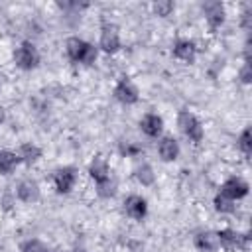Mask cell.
Masks as SVG:
<instances>
[{
	"label": "cell",
	"instance_id": "1",
	"mask_svg": "<svg viewBox=\"0 0 252 252\" xmlns=\"http://www.w3.org/2000/svg\"><path fill=\"white\" fill-rule=\"evenodd\" d=\"M67 55H69L73 61L91 65V63L96 59V49H94L91 43H87V41H83V39H79V37H71V39L67 41Z\"/></svg>",
	"mask_w": 252,
	"mask_h": 252
},
{
	"label": "cell",
	"instance_id": "2",
	"mask_svg": "<svg viewBox=\"0 0 252 252\" xmlns=\"http://www.w3.org/2000/svg\"><path fill=\"white\" fill-rule=\"evenodd\" d=\"M14 59H16V65H18V67H22V69H33V67L37 65V61H39V55H37L35 47H33L30 41H24V43L16 49Z\"/></svg>",
	"mask_w": 252,
	"mask_h": 252
},
{
	"label": "cell",
	"instance_id": "3",
	"mask_svg": "<svg viewBox=\"0 0 252 252\" xmlns=\"http://www.w3.org/2000/svg\"><path fill=\"white\" fill-rule=\"evenodd\" d=\"M179 128H181V132L185 134V136H189L191 140H195V142H201V138H203V128H201V124L197 122V118L191 114V112H187V110H183V112H179Z\"/></svg>",
	"mask_w": 252,
	"mask_h": 252
},
{
	"label": "cell",
	"instance_id": "4",
	"mask_svg": "<svg viewBox=\"0 0 252 252\" xmlns=\"http://www.w3.org/2000/svg\"><path fill=\"white\" fill-rule=\"evenodd\" d=\"M248 193V185L242 181V179H236V177H232V179H228L224 185H222V189H220V195H224L226 199H240V197H244Z\"/></svg>",
	"mask_w": 252,
	"mask_h": 252
},
{
	"label": "cell",
	"instance_id": "5",
	"mask_svg": "<svg viewBox=\"0 0 252 252\" xmlns=\"http://www.w3.org/2000/svg\"><path fill=\"white\" fill-rule=\"evenodd\" d=\"M114 94H116L118 100H122V102H126V104H132V102L138 100V91H136V87H134L128 79H122V81L116 85Z\"/></svg>",
	"mask_w": 252,
	"mask_h": 252
},
{
	"label": "cell",
	"instance_id": "6",
	"mask_svg": "<svg viewBox=\"0 0 252 252\" xmlns=\"http://www.w3.org/2000/svg\"><path fill=\"white\" fill-rule=\"evenodd\" d=\"M217 240H219V244H222L224 248H240V246L246 244L248 236L238 234V232H234V230H220V232L217 234Z\"/></svg>",
	"mask_w": 252,
	"mask_h": 252
},
{
	"label": "cell",
	"instance_id": "7",
	"mask_svg": "<svg viewBox=\"0 0 252 252\" xmlns=\"http://www.w3.org/2000/svg\"><path fill=\"white\" fill-rule=\"evenodd\" d=\"M118 45H120V41H118V32H116V28L106 24V26L102 28V35H100V47H102L104 51L112 53V51H116V49H118Z\"/></svg>",
	"mask_w": 252,
	"mask_h": 252
},
{
	"label": "cell",
	"instance_id": "8",
	"mask_svg": "<svg viewBox=\"0 0 252 252\" xmlns=\"http://www.w3.org/2000/svg\"><path fill=\"white\" fill-rule=\"evenodd\" d=\"M53 179H55V187H57L59 193H69L73 183H75V171L71 167H63L55 173Z\"/></svg>",
	"mask_w": 252,
	"mask_h": 252
},
{
	"label": "cell",
	"instance_id": "9",
	"mask_svg": "<svg viewBox=\"0 0 252 252\" xmlns=\"http://www.w3.org/2000/svg\"><path fill=\"white\" fill-rule=\"evenodd\" d=\"M203 10H205V16H207L211 28H217V26L222 22L224 10H222L220 2H205V4H203Z\"/></svg>",
	"mask_w": 252,
	"mask_h": 252
},
{
	"label": "cell",
	"instance_id": "10",
	"mask_svg": "<svg viewBox=\"0 0 252 252\" xmlns=\"http://www.w3.org/2000/svg\"><path fill=\"white\" fill-rule=\"evenodd\" d=\"M124 207H126V213L132 219H142L146 215V201L142 197H136V195L128 197L126 203H124Z\"/></svg>",
	"mask_w": 252,
	"mask_h": 252
},
{
	"label": "cell",
	"instance_id": "11",
	"mask_svg": "<svg viewBox=\"0 0 252 252\" xmlns=\"http://www.w3.org/2000/svg\"><path fill=\"white\" fill-rule=\"evenodd\" d=\"M18 197H20L22 201H26V203L37 201L39 189H37V185H35L33 181H24V183H20V187H18Z\"/></svg>",
	"mask_w": 252,
	"mask_h": 252
},
{
	"label": "cell",
	"instance_id": "12",
	"mask_svg": "<svg viewBox=\"0 0 252 252\" xmlns=\"http://www.w3.org/2000/svg\"><path fill=\"white\" fill-rule=\"evenodd\" d=\"M173 55L177 59H183V61H193L195 57V45L191 41H177L175 47H173Z\"/></svg>",
	"mask_w": 252,
	"mask_h": 252
},
{
	"label": "cell",
	"instance_id": "13",
	"mask_svg": "<svg viewBox=\"0 0 252 252\" xmlns=\"http://www.w3.org/2000/svg\"><path fill=\"white\" fill-rule=\"evenodd\" d=\"M177 154H179V148H177V142L173 138H163L159 142V156L163 159H167V161L169 159H175Z\"/></svg>",
	"mask_w": 252,
	"mask_h": 252
},
{
	"label": "cell",
	"instance_id": "14",
	"mask_svg": "<svg viewBox=\"0 0 252 252\" xmlns=\"http://www.w3.org/2000/svg\"><path fill=\"white\" fill-rule=\"evenodd\" d=\"M142 130H144L148 136H158V134L161 132V118L156 116V114L144 116V120H142Z\"/></svg>",
	"mask_w": 252,
	"mask_h": 252
},
{
	"label": "cell",
	"instance_id": "15",
	"mask_svg": "<svg viewBox=\"0 0 252 252\" xmlns=\"http://www.w3.org/2000/svg\"><path fill=\"white\" fill-rule=\"evenodd\" d=\"M91 175L96 183H100L108 177V167H106V161L102 158H94V161L91 163Z\"/></svg>",
	"mask_w": 252,
	"mask_h": 252
},
{
	"label": "cell",
	"instance_id": "16",
	"mask_svg": "<svg viewBox=\"0 0 252 252\" xmlns=\"http://www.w3.org/2000/svg\"><path fill=\"white\" fill-rule=\"evenodd\" d=\"M195 244H197L201 250L211 252V250H215V248H217L219 240H217V234H211V232H201V234H197Z\"/></svg>",
	"mask_w": 252,
	"mask_h": 252
},
{
	"label": "cell",
	"instance_id": "17",
	"mask_svg": "<svg viewBox=\"0 0 252 252\" xmlns=\"http://www.w3.org/2000/svg\"><path fill=\"white\" fill-rule=\"evenodd\" d=\"M20 161V156L12 154V152H6V150H0V171L2 173H10L16 163Z\"/></svg>",
	"mask_w": 252,
	"mask_h": 252
},
{
	"label": "cell",
	"instance_id": "18",
	"mask_svg": "<svg viewBox=\"0 0 252 252\" xmlns=\"http://www.w3.org/2000/svg\"><path fill=\"white\" fill-rule=\"evenodd\" d=\"M20 158H22L24 161L32 163V161H35V159L39 158V150H37L35 146H32V144H24L22 150H20Z\"/></svg>",
	"mask_w": 252,
	"mask_h": 252
},
{
	"label": "cell",
	"instance_id": "19",
	"mask_svg": "<svg viewBox=\"0 0 252 252\" xmlns=\"http://www.w3.org/2000/svg\"><path fill=\"white\" fill-rule=\"evenodd\" d=\"M114 191H116V183H114L110 177H106L104 181L98 183V195H100V197H112Z\"/></svg>",
	"mask_w": 252,
	"mask_h": 252
},
{
	"label": "cell",
	"instance_id": "20",
	"mask_svg": "<svg viewBox=\"0 0 252 252\" xmlns=\"http://www.w3.org/2000/svg\"><path fill=\"white\" fill-rule=\"evenodd\" d=\"M215 207H217V211H220V213H232V211H234L232 201L226 199L224 195H219V197L215 199Z\"/></svg>",
	"mask_w": 252,
	"mask_h": 252
},
{
	"label": "cell",
	"instance_id": "21",
	"mask_svg": "<svg viewBox=\"0 0 252 252\" xmlns=\"http://www.w3.org/2000/svg\"><path fill=\"white\" fill-rule=\"evenodd\" d=\"M136 177L144 183V185H150L154 181V173H152V167L150 165H142L138 171H136Z\"/></svg>",
	"mask_w": 252,
	"mask_h": 252
},
{
	"label": "cell",
	"instance_id": "22",
	"mask_svg": "<svg viewBox=\"0 0 252 252\" xmlns=\"http://www.w3.org/2000/svg\"><path fill=\"white\" fill-rule=\"evenodd\" d=\"M154 10L158 12V16H167V14L173 10V4L167 2V0H161V2H156V4H154Z\"/></svg>",
	"mask_w": 252,
	"mask_h": 252
},
{
	"label": "cell",
	"instance_id": "23",
	"mask_svg": "<svg viewBox=\"0 0 252 252\" xmlns=\"http://www.w3.org/2000/svg\"><path fill=\"white\" fill-rule=\"evenodd\" d=\"M240 148H242V152H244L246 156H250V154H252V142H250V130H244V132H242V136H240Z\"/></svg>",
	"mask_w": 252,
	"mask_h": 252
},
{
	"label": "cell",
	"instance_id": "24",
	"mask_svg": "<svg viewBox=\"0 0 252 252\" xmlns=\"http://www.w3.org/2000/svg\"><path fill=\"white\" fill-rule=\"evenodd\" d=\"M24 252H47V248L37 242V240H32V242H26L24 244Z\"/></svg>",
	"mask_w": 252,
	"mask_h": 252
},
{
	"label": "cell",
	"instance_id": "25",
	"mask_svg": "<svg viewBox=\"0 0 252 252\" xmlns=\"http://www.w3.org/2000/svg\"><path fill=\"white\" fill-rule=\"evenodd\" d=\"M240 77H242V81H244V83H250V63H246V65L242 67Z\"/></svg>",
	"mask_w": 252,
	"mask_h": 252
},
{
	"label": "cell",
	"instance_id": "26",
	"mask_svg": "<svg viewBox=\"0 0 252 252\" xmlns=\"http://www.w3.org/2000/svg\"><path fill=\"white\" fill-rule=\"evenodd\" d=\"M2 120H4V110L0 108V122H2Z\"/></svg>",
	"mask_w": 252,
	"mask_h": 252
}]
</instances>
